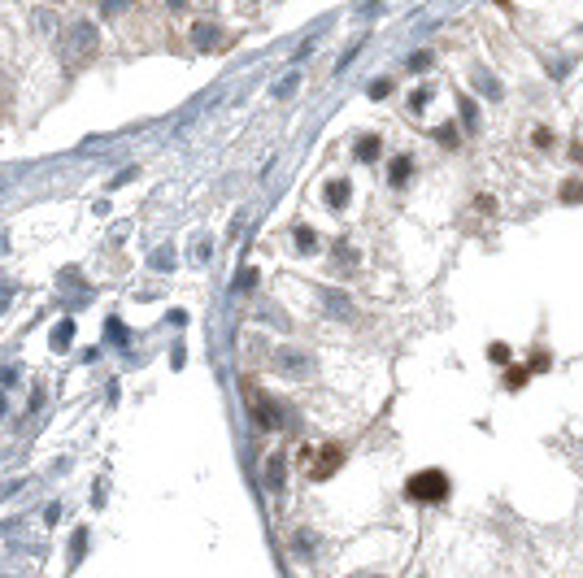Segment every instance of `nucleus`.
Here are the masks:
<instances>
[{
  "label": "nucleus",
  "mask_w": 583,
  "mask_h": 578,
  "mask_svg": "<svg viewBox=\"0 0 583 578\" xmlns=\"http://www.w3.org/2000/svg\"><path fill=\"white\" fill-rule=\"evenodd\" d=\"M409 500H427V504H440L444 495H448V478L440 470H423V474H414L409 478Z\"/></svg>",
  "instance_id": "1"
},
{
  "label": "nucleus",
  "mask_w": 583,
  "mask_h": 578,
  "mask_svg": "<svg viewBox=\"0 0 583 578\" xmlns=\"http://www.w3.org/2000/svg\"><path fill=\"white\" fill-rule=\"evenodd\" d=\"M248 413H253V422L262 426V431H274V426H279V409H274V400H266L257 387H248Z\"/></svg>",
  "instance_id": "2"
},
{
  "label": "nucleus",
  "mask_w": 583,
  "mask_h": 578,
  "mask_svg": "<svg viewBox=\"0 0 583 578\" xmlns=\"http://www.w3.org/2000/svg\"><path fill=\"white\" fill-rule=\"evenodd\" d=\"M339 457H344V452H339V443H327V448L318 452V461L310 466V474H314V478H331L335 466H339Z\"/></svg>",
  "instance_id": "3"
},
{
  "label": "nucleus",
  "mask_w": 583,
  "mask_h": 578,
  "mask_svg": "<svg viewBox=\"0 0 583 578\" xmlns=\"http://www.w3.org/2000/svg\"><path fill=\"white\" fill-rule=\"evenodd\" d=\"M409 174H414V157H396L392 161V187H405Z\"/></svg>",
  "instance_id": "4"
},
{
  "label": "nucleus",
  "mask_w": 583,
  "mask_h": 578,
  "mask_svg": "<svg viewBox=\"0 0 583 578\" xmlns=\"http://www.w3.org/2000/svg\"><path fill=\"white\" fill-rule=\"evenodd\" d=\"M344 201H348V183H327V205L344 209Z\"/></svg>",
  "instance_id": "5"
},
{
  "label": "nucleus",
  "mask_w": 583,
  "mask_h": 578,
  "mask_svg": "<svg viewBox=\"0 0 583 578\" xmlns=\"http://www.w3.org/2000/svg\"><path fill=\"white\" fill-rule=\"evenodd\" d=\"M192 40H196V44H201V48H214V44H218V40H222V35H218V31H214V26H205V22H201V26H196V31H192Z\"/></svg>",
  "instance_id": "6"
},
{
  "label": "nucleus",
  "mask_w": 583,
  "mask_h": 578,
  "mask_svg": "<svg viewBox=\"0 0 583 578\" xmlns=\"http://www.w3.org/2000/svg\"><path fill=\"white\" fill-rule=\"evenodd\" d=\"M357 157H362V161H375V157H379V139H375V135H362V139H357Z\"/></svg>",
  "instance_id": "7"
},
{
  "label": "nucleus",
  "mask_w": 583,
  "mask_h": 578,
  "mask_svg": "<svg viewBox=\"0 0 583 578\" xmlns=\"http://www.w3.org/2000/svg\"><path fill=\"white\" fill-rule=\"evenodd\" d=\"M527 374H531L527 366H509V374H505V387H509V391H518V387L527 383Z\"/></svg>",
  "instance_id": "8"
},
{
  "label": "nucleus",
  "mask_w": 583,
  "mask_h": 578,
  "mask_svg": "<svg viewBox=\"0 0 583 578\" xmlns=\"http://www.w3.org/2000/svg\"><path fill=\"white\" fill-rule=\"evenodd\" d=\"M296 248H301V253H310V248H318V235H314L310 226H296Z\"/></svg>",
  "instance_id": "9"
},
{
  "label": "nucleus",
  "mask_w": 583,
  "mask_h": 578,
  "mask_svg": "<svg viewBox=\"0 0 583 578\" xmlns=\"http://www.w3.org/2000/svg\"><path fill=\"white\" fill-rule=\"evenodd\" d=\"M266 478H270V487H274V483H283V457H270V466H266Z\"/></svg>",
  "instance_id": "10"
},
{
  "label": "nucleus",
  "mask_w": 583,
  "mask_h": 578,
  "mask_svg": "<svg viewBox=\"0 0 583 578\" xmlns=\"http://www.w3.org/2000/svg\"><path fill=\"white\" fill-rule=\"evenodd\" d=\"M561 201H566V205L583 201V183H566V187H561Z\"/></svg>",
  "instance_id": "11"
},
{
  "label": "nucleus",
  "mask_w": 583,
  "mask_h": 578,
  "mask_svg": "<svg viewBox=\"0 0 583 578\" xmlns=\"http://www.w3.org/2000/svg\"><path fill=\"white\" fill-rule=\"evenodd\" d=\"M370 96H375V101H379V96H392V78H375V83H370Z\"/></svg>",
  "instance_id": "12"
},
{
  "label": "nucleus",
  "mask_w": 583,
  "mask_h": 578,
  "mask_svg": "<svg viewBox=\"0 0 583 578\" xmlns=\"http://www.w3.org/2000/svg\"><path fill=\"white\" fill-rule=\"evenodd\" d=\"M531 144H536V148H548V144H553V130H548V126L531 130Z\"/></svg>",
  "instance_id": "13"
},
{
  "label": "nucleus",
  "mask_w": 583,
  "mask_h": 578,
  "mask_svg": "<svg viewBox=\"0 0 583 578\" xmlns=\"http://www.w3.org/2000/svg\"><path fill=\"white\" fill-rule=\"evenodd\" d=\"M488 352H492V361H496V366H505V361H509V348H505V343H492Z\"/></svg>",
  "instance_id": "14"
},
{
  "label": "nucleus",
  "mask_w": 583,
  "mask_h": 578,
  "mask_svg": "<svg viewBox=\"0 0 583 578\" xmlns=\"http://www.w3.org/2000/svg\"><path fill=\"white\" fill-rule=\"evenodd\" d=\"M435 139H440V144H457V130H453V126H440V130H435Z\"/></svg>",
  "instance_id": "15"
},
{
  "label": "nucleus",
  "mask_w": 583,
  "mask_h": 578,
  "mask_svg": "<svg viewBox=\"0 0 583 578\" xmlns=\"http://www.w3.org/2000/svg\"><path fill=\"white\" fill-rule=\"evenodd\" d=\"M362 578H383V574H362Z\"/></svg>",
  "instance_id": "16"
}]
</instances>
